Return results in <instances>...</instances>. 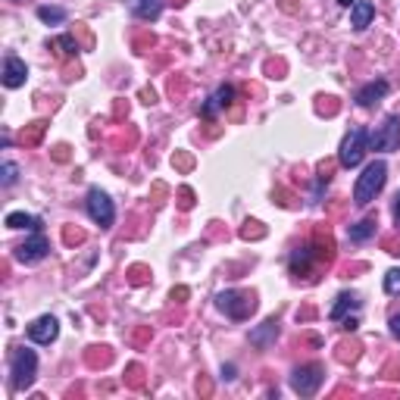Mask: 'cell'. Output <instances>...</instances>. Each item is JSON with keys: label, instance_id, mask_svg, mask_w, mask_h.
<instances>
[{"label": "cell", "instance_id": "6da1fadb", "mask_svg": "<svg viewBox=\"0 0 400 400\" xmlns=\"http://www.w3.org/2000/svg\"><path fill=\"white\" fill-rule=\"evenodd\" d=\"M385 182H388V163L385 160H372L369 166L363 169V175L357 178V185H354V203L357 207H369V203L382 194Z\"/></svg>", "mask_w": 400, "mask_h": 400}, {"label": "cell", "instance_id": "7a4b0ae2", "mask_svg": "<svg viewBox=\"0 0 400 400\" xmlns=\"http://www.w3.org/2000/svg\"><path fill=\"white\" fill-rule=\"evenodd\" d=\"M38 375V354L31 347L10 350V385L13 391H28Z\"/></svg>", "mask_w": 400, "mask_h": 400}, {"label": "cell", "instance_id": "3957f363", "mask_svg": "<svg viewBox=\"0 0 400 400\" xmlns=\"http://www.w3.org/2000/svg\"><path fill=\"white\" fill-rule=\"evenodd\" d=\"M366 151H369V131H366L363 125H357V129H350L347 135H344V141H341L338 163L344 169H357L360 163H363Z\"/></svg>", "mask_w": 400, "mask_h": 400}, {"label": "cell", "instance_id": "277c9868", "mask_svg": "<svg viewBox=\"0 0 400 400\" xmlns=\"http://www.w3.org/2000/svg\"><path fill=\"white\" fill-rule=\"evenodd\" d=\"M216 307L229 319L241 323V319H247L250 313L256 310V297L247 291H222V294H216Z\"/></svg>", "mask_w": 400, "mask_h": 400}, {"label": "cell", "instance_id": "5b68a950", "mask_svg": "<svg viewBox=\"0 0 400 400\" xmlns=\"http://www.w3.org/2000/svg\"><path fill=\"white\" fill-rule=\"evenodd\" d=\"M369 151H382V153L400 151V116L397 113H391L379 129L369 131Z\"/></svg>", "mask_w": 400, "mask_h": 400}, {"label": "cell", "instance_id": "8992f818", "mask_svg": "<svg viewBox=\"0 0 400 400\" xmlns=\"http://www.w3.org/2000/svg\"><path fill=\"white\" fill-rule=\"evenodd\" d=\"M325 382V366L323 363H307V366H297L291 372V388L301 397H313Z\"/></svg>", "mask_w": 400, "mask_h": 400}, {"label": "cell", "instance_id": "52a82bcc", "mask_svg": "<svg viewBox=\"0 0 400 400\" xmlns=\"http://www.w3.org/2000/svg\"><path fill=\"white\" fill-rule=\"evenodd\" d=\"M85 207H88L91 222L100 225V229H109V225L116 222V207H113V200H109V194L100 191V188H91V191H88V200H85Z\"/></svg>", "mask_w": 400, "mask_h": 400}, {"label": "cell", "instance_id": "ba28073f", "mask_svg": "<svg viewBox=\"0 0 400 400\" xmlns=\"http://www.w3.org/2000/svg\"><path fill=\"white\" fill-rule=\"evenodd\" d=\"M57 335H60V319L57 316H38L35 323L28 325V341L31 344H53L57 341Z\"/></svg>", "mask_w": 400, "mask_h": 400}, {"label": "cell", "instance_id": "9c48e42d", "mask_svg": "<svg viewBox=\"0 0 400 400\" xmlns=\"http://www.w3.org/2000/svg\"><path fill=\"white\" fill-rule=\"evenodd\" d=\"M47 250H50V241L44 238V232H31V238L26 244L16 247V260L19 263H38L47 256Z\"/></svg>", "mask_w": 400, "mask_h": 400}, {"label": "cell", "instance_id": "30bf717a", "mask_svg": "<svg viewBox=\"0 0 400 400\" xmlns=\"http://www.w3.org/2000/svg\"><path fill=\"white\" fill-rule=\"evenodd\" d=\"M388 88H391V85L385 82V78H372V82H366L363 88L357 91V107L369 109L375 104H382V100L388 97Z\"/></svg>", "mask_w": 400, "mask_h": 400}, {"label": "cell", "instance_id": "8fae6325", "mask_svg": "<svg viewBox=\"0 0 400 400\" xmlns=\"http://www.w3.org/2000/svg\"><path fill=\"white\" fill-rule=\"evenodd\" d=\"M0 78H4L6 88H22V85H26V78H28V66L19 57H13V53H10V57L4 60V75H0Z\"/></svg>", "mask_w": 400, "mask_h": 400}, {"label": "cell", "instance_id": "7c38bea8", "mask_svg": "<svg viewBox=\"0 0 400 400\" xmlns=\"http://www.w3.org/2000/svg\"><path fill=\"white\" fill-rule=\"evenodd\" d=\"M328 254H323L319 247H297L294 254H291V272L297 279L301 276H307V269H310V263L313 260H325Z\"/></svg>", "mask_w": 400, "mask_h": 400}, {"label": "cell", "instance_id": "4fadbf2b", "mask_svg": "<svg viewBox=\"0 0 400 400\" xmlns=\"http://www.w3.org/2000/svg\"><path fill=\"white\" fill-rule=\"evenodd\" d=\"M279 338V319H266L263 325H256L254 332H250V344H254L256 350H266L269 344H276Z\"/></svg>", "mask_w": 400, "mask_h": 400}, {"label": "cell", "instance_id": "5bb4252c", "mask_svg": "<svg viewBox=\"0 0 400 400\" xmlns=\"http://www.w3.org/2000/svg\"><path fill=\"white\" fill-rule=\"evenodd\" d=\"M372 19H375V4H369V0H357L350 6V26H354V31H366L372 26Z\"/></svg>", "mask_w": 400, "mask_h": 400}, {"label": "cell", "instance_id": "9a60e30c", "mask_svg": "<svg viewBox=\"0 0 400 400\" xmlns=\"http://www.w3.org/2000/svg\"><path fill=\"white\" fill-rule=\"evenodd\" d=\"M357 310H360V297L350 294V291H344V294H338V301H335V307H332V313H328V319H332V323H341L347 313H357Z\"/></svg>", "mask_w": 400, "mask_h": 400}, {"label": "cell", "instance_id": "2e32d148", "mask_svg": "<svg viewBox=\"0 0 400 400\" xmlns=\"http://www.w3.org/2000/svg\"><path fill=\"white\" fill-rule=\"evenodd\" d=\"M131 13L144 22H153L163 13V0H131Z\"/></svg>", "mask_w": 400, "mask_h": 400}, {"label": "cell", "instance_id": "e0dca14e", "mask_svg": "<svg viewBox=\"0 0 400 400\" xmlns=\"http://www.w3.org/2000/svg\"><path fill=\"white\" fill-rule=\"evenodd\" d=\"M375 225H379V222H375L372 216H369V219H363V222L350 225V229H347V238L354 241V244H363V241H369L372 234H375Z\"/></svg>", "mask_w": 400, "mask_h": 400}, {"label": "cell", "instance_id": "ac0fdd59", "mask_svg": "<svg viewBox=\"0 0 400 400\" xmlns=\"http://www.w3.org/2000/svg\"><path fill=\"white\" fill-rule=\"evenodd\" d=\"M6 229L41 232V219H38V216H28V213H10V216H6Z\"/></svg>", "mask_w": 400, "mask_h": 400}, {"label": "cell", "instance_id": "d6986e66", "mask_svg": "<svg viewBox=\"0 0 400 400\" xmlns=\"http://www.w3.org/2000/svg\"><path fill=\"white\" fill-rule=\"evenodd\" d=\"M66 10L63 6H38V19L47 22V26H63L66 22Z\"/></svg>", "mask_w": 400, "mask_h": 400}, {"label": "cell", "instance_id": "ffe728a7", "mask_svg": "<svg viewBox=\"0 0 400 400\" xmlns=\"http://www.w3.org/2000/svg\"><path fill=\"white\" fill-rule=\"evenodd\" d=\"M16 178H19V166H16V163H4V166H0V185L13 188Z\"/></svg>", "mask_w": 400, "mask_h": 400}, {"label": "cell", "instance_id": "44dd1931", "mask_svg": "<svg viewBox=\"0 0 400 400\" xmlns=\"http://www.w3.org/2000/svg\"><path fill=\"white\" fill-rule=\"evenodd\" d=\"M385 294H391V297L400 294V269H388L385 272Z\"/></svg>", "mask_w": 400, "mask_h": 400}, {"label": "cell", "instance_id": "7402d4cb", "mask_svg": "<svg viewBox=\"0 0 400 400\" xmlns=\"http://www.w3.org/2000/svg\"><path fill=\"white\" fill-rule=\"evenodd\" d=\"M213 97L219 100V107H232V100H234V88H232V85H219V88H216V94H213Z\"/></svg>", "mask_w": 400, "mask_h": 400}, {"label": "cell", "instance_id": "603a6c76", "mask_svg": "<svg viewBox=\"0 0 400 400\" xmlns=\"http://www.w3.org/2000/svg\"><path fill=\"white\" fill-rule=\"evenodd\" d=\"M53 47H60L63 53H69V57H72V53H78V44H75V38L72 35H60L57 41H53Z\"/></svg>", "mask_w": 400, "mask_h": 400}, {"label": "cell", "instance_id": "cb8c5ba5", "mask_svg": "<svg viewBox=\"0 0 400 400\" xmlns=\"http://www.w3.org/2000/svg\"><path fill=\"white\" fill-rule=\"evenodd\" d=\"M391 335L400 341V313H397V316H391Z\"/></svg>", "mask_w": 400, "mask_h": 400}, {"label": "cell", "instance_id": "d4e9b609", "mask_svg": "<svg viewBox=\"0 0 400 400\" xmlns=\"http://www.w3.org/2000/svg\"><path fill=\"white\" fill-rule=\"evenodd\" d=\"M341 323H344V325H341L344 332H357V319H354V316H350V319H341Z\"/></svg>", "mask_w": 400, "mask_h": 400}, {"label": "cell", "instance_id": "484cf974", "mask_svg": "<svg viewBox=\"0 0 400 400\" xmlns=\"http://www.w3.org/2000/svg\"><path fill=\"white\" fill-rule=\"evenodd\" d=\"M222 379H225V382L234 379V366H222Z\"/></svg>", "mask_w": 400, "mask_h": 400}, {"label": "cell", "instance_id": "4316f807", "mask_svg": "<svg viewBox=\"0 0 400 400\" xmlns=\"http://www.w3.org/2000/svg\"><path fill=\"white\" fill-rule=\"evenodd\" d=\"M394 225L400 229V194H397V200H394Z\"/></svg>", "mask_w": 400, "mask_h": 400}, {"label": "cell", "instance_id": "83f0119b", "mask_svg": "<svg viewBox=\"0 0 400 400\" xmlns=\"http://www.w3.org/2000/svg\"><path fill=\"white\" fill-rule=\"evenodd\" d=\"M182 207H185V210L191 207V191H188V188H185V191H182Z\"/></svg>", "mask_w": 400, "mask_h": 400}, {"label": "cell", "instance_id": "f1b7e54d", "mask_svg": "<svg viewBox=\"0 0 400 400\" xmlns=\"http://www.w3.org/2000/svg\"><path fill=\"white\" fill-rule=\"evenodd\" d=\"M338 4H341V6H354L357 0H338Z\"/></svg>", "mask_w": 400, "mask_h": 400}]
</instances>
